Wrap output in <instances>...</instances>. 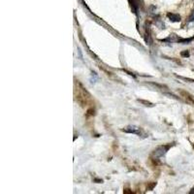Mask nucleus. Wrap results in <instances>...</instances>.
I'll use <instances>...</instances> for the list:
<instances>
[{"label":"nucleus","mask_w":194,"mask_h":194,"mask_svg":"<svg viewBox=\"0 0 194 194\" xmlns=\"http://www.w3.org/2000/svg\"><path fill=\"white\" fill-rule=\"evenodd\" d=\"M170 148H171V145H164V146L158 147L153 152V156L154 157H162V156H164Z\"/></svg>","instance_id":"nucleus-1"},{"label":"nucleus","mask_w":194,"mask_h":194,"mask_svg":"<svg viewBox=\"0 0 194 194\" xmlns=\"http://www.w3.org/2000/svg\"><path fill=\"white\" fill-rule=\"evenodd\" d=\"M122 130L126 133H132V134H136L138 136H142L144 134L142 129L138 126H135V125H129V126L124 127Z\"/></svg>","instance_id":"nucleus-2"},{"label":"nucleus","mask_w":194,"mask_h":194,"mask_svg":"<svg viewBox=\"0 0 194 194\" xmlns=\"http://www.w3.org/2000/svg\"><path fill=\"white\" fill-rule=\"evenodd\" d=\"M167 17L170 19V21H174V22H177V21H181V17H180L179 15H177V14H170L169 13L168 15H167Z\"/></svg>","instance_id":"nucleus-3"},{"label":"nucleus","mask_w":194,"mask_h":194,"mask_svg":"<svg viewBox=\"0 0 194 194\" xmlns=\"http://www.w3.org/2000/svg\"><path fill=\"white\" fill-rule=\"evenodd\" d=\"M194 21V11L192 12L191 16L189 17V21Z\"/></svg>","instance_id":"nucleus-4"},{"label":"nucleus","mask_w":194,"mask_h":194,"mask_svg":"<svg viewBox=\"0 0 194 194\" xmlns=\"http://www.w3.org/2000/svg\"><path fill=\"white\" fill-rule=\"evenodd\" d=\"M181 55H183V56H189V52H188V51H184V52H181Z\"/></svg>","instance_id":"nucleus-5"},{"label":"nucleus","mask_w":194,"mask_h":194,"mask_svg":"<svg viewBox=\"0 0 194 194\" xmlns=\"http://www.w3.org/2000/svg\"><path fill=\"white\" fill-rule=\"evenodd\" d=\"M189 193H190V194H193V193H194V187H193V188H192V189H191V190H190V191H189Z\"/></svg>","instance_id":"nucleus-6"}]
</instances>
